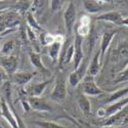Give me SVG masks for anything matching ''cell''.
<instances>
[{"label":"cell","mask_w":128,"mask_h":128,"mask_svg":"<svg viewBox=\"0 0 128 128\" xmlns=\"http://www.w3.org/2000/svg\"><path fill=\"white\" fill-rule=\"evenodd\" d=\"M34 75L35 73H30V72H16L12 76V79L18 86H25L32 80Z\"/></svg>","instance_id":"cell-13"},{"label":"cell","mask_w":128,"mask_h":128,"mask_svg":"<svg viewBox=\"0 0 128 128\" xmlns=\"http://www.w3.org/2000/svg\"><path fill=\"white\" fill-rule=\"evenodd\" d=\"M8 81V74L4 71L3 68L0 67V83H4Z\"/></svg>","instance_id":"cell-31"},{"label":"cell","mask_w":128,"mask_h":128,"mask_svg":"<svg viewBox=\"0 0 128 128\" xmlns=\"http://www.w3.org/2000/svg\"><path fill=\"white\" fill-rule=\"evenodd\" d=\"M100 128H122V126H100Z\"/></svg>","instance_id":"cell-34"},{"label":"cell","mask_w":128,"mask_h":128,"mask_svg":"<svg viewBox=\"0 0 128 128\" xmlns=\"http://www.w3.org/2000/svg\"><path fill=\"white\" fill-rule=\"evenodd\" d=\"M0 67L8 74V76H12L16 72L18 68V58L14 56H7L0 58Z\"/></svg>","instance_id":"cell-7"},{"label":"cell","mask_w":128,"mask_h":128,"mask_svg":"<svg viewBox=\"0 0 128 128\" xmlns=\"http://www.w3.org/2000/svg\"><path fill=\"white\" fill-rule=\"evenodd\" d=\"M0 113L2 117L8 122L12 128H18L14 117V109L12 104H8L3 98H0Z\"/></svg>","instance_id":"cell-2"},{"label":"cell","mask_w":128,"mask_h":128,"mask_svg":"<svg viewBox=\"0 0 128 128\" xmlns=\"http://www.w3.org/2000/svg\"><path fill=\"white\" fill-rule=\"evenodd\" d=\"M87 73V65L85 62H82L81 65L78 67V69L74 70L70 75H69V83L71 84V86L76 87L77 85L82 81Z\"/></svg>","instance_id":"cell-6"},{"label":"cell","mask_w":128,"mask_h":128,"mask_svg":"<svg viewBox=\"0 0 128 128\" xmlns=\"http://www.w3.org/2000/svg\"><path fill=\"white\" fill-rule=\"evenodd\" d=\"M29 58H30V62L31 64L33 65L34 67H36L38 70H40L42 73L44 74H49L50 73L48 72V70L45 68V66L43 65V62H42V58H41V54L38 52H34V51H31L29 53Z\"/></svg>","instance_id":"cell-18"},{"label":"cell","mask_w":128,"mask_h":128,"mask_svg":"<svg viewBox=\"0 0 128 128\" xmlns=\"http://www.w3.org/2000/svg\"><path fill=\"white\" fill-rule=\"evenodd\" d=\"M127 95H128V87L119 89V90L113 92V93L110 95L109 98H108V100H106V102L113 104V102H118V100H120L126 98Z\"/></svg>","instance_id":"cell-23"},{"label":"cell","mask_w":128,"mask_h":128,"mask_svg":"<svg viewBox=\"0 0 128 128\" xmlns=\"http://www.w3.org/2000/svg\"><path fill=\"white\" fill-rule=\"evenodd\" d=\"M56 39V37L54 36H52L51 34H49V33H42L41 35H40V41H41V44L42 45H50V44H52L53 42H54Z\"/></svg>","instance_id":"cell-27"},{"label":"cell","mask_w":128,"mask_h":128,"mask_svg":"<svg viewBox=\"0 0 128 128\" xmlns=\"http://www.w3.org/2000/svg\"><path fill=\"white\" fill-rule=\"evenodd\" d=\"M126 104H128V95L126 98H122L118 102H115L111 104L106 110H104V116L102 117H104V118H109V117H111L112 115L116 114L121 109H123Z\"/></svg>","instance_id":"cell-12"},{"label":"cell","mask_w":128,"mask_h":128,"mask_svg":"<svg viewBox=\"0 0 128 128\" xmlns=\"http://www.w3.org/2000/svg\"><path fill=\"white\" fill-rule=\"evenodd\" d=\"M125 81H128V66L126 67V69L121 72L117 78L115 79L114 83H121V82H125Z\"/></svg>","instance_id":"cell-28"},{"label":"cell","mask_w":128,"mask_h":128,"mask_svg":"<svg viewBox=\"0 0 128 128\" xmlns=\"http://www.w3.org/2000/svg\"><path fill=\"white\" fill-rule=\"evenodd\" d=\"M49 2H50V8L52 10V12H58L64 4V1H60V0H52V1H49Z\"/></svg>","instance_id":"cell-30"},{"label":"cell","mask_w":128,"mask_h":128,"mask_svg":"<svg viewBox=\"0 0 128 128\" xmlns=\"http://www.w3.org/2000/svg\"><path fill=\"white\" fill-rule=\"evenodd\" d=\"M100 69V50H98L94 53V56L89 64V66L87 67V75L91 77H95L98 74Z\"/></svg>","instance_id":"cell-16"},{"label":"cell","mask_w":128,"mask_h":128,"mask_svg":"<svg viewBox=\"0 0 128 128\" xmlns=\"http://www.w3.org/2000/svg\"><path fill=\"white\" fill-rule=\"evenodd\" d=\"M117 33V30H111V31H106L102 34V41H100V62L104 60V56L106 54V50H108L111 42L114 38V36Z\"/></svg>","instance_id":"cell-11"},{"label":"cell","mask_w":128,"mask_h":128,"mask_svg":"<svg viewBox=\"0 0 128 128\" xmlns=\"http://www.w3.org/2000/svg\"><path fill=\"white\" fill-rule=\"evenodd\" d=\"M20 23V16L16 12H8L4 14V26L6 29H14Z\"/></svg>","instance_id":"cell-15"},{"label":"cell","mask_w":128,"mask_h":128,"mask_svg":"<svg viewBox=\"0 0 128 128\" xmlns=\"http://www.w3.org/2000/svg\"><path fill=\"white\" fill-rule=\"evenodd\" d=\"M121 25H125V26H128V18H126L122 20V23H121Z\"/></svg>","instance_id":"cell-35"},{"label":"cell","mask_w":128,"mask_h":128,"mask_svg":"<svg viewBox=\"0 0 128 128\" xmlns=\"http://www.w3.org/2000/svg\"><path fill=\"white\" fill-rule=\"evenodd\" d=\"M73 58H74V45L70 42V40H67L65 47H64L62 50H60V62H58L60 68L62 69L64 66L68 65L73 60Z\"/></svg>","instance_id":"cell-9"},{"label":"cell","mask_w":128,"mask_h":128,"mask_svg":"<svg viewBox=\"0 0 128 128\" xmlns=\"http://www.w3.org/2000/svg\"><path fill=\"white\" fill-rule=\"evenodd\" d=\"M30 108L38 112H52V108L46 102V100L42 98L37 96H29L27 98Z\"/></svg>","instance_id":"cell-8"},{"label":"cell","mask_w":128,"mask_h":128,"mask_svg":"<svg viewBox=\"0 0 128 128\" xmlns=\"http://www.w3.org/2000/svg\"><path fill=\"white\" fill-rule=\"evenodd\" d=\"M20 102H22V106H23V108H24V110H25L26 112H29V111L31 110L30 104H29L27 98H26V100H25V98H22V100H20Z\"/></svg>","instance_id":"cell-33"},{"label":"cell","mask_w":128,"mask_h":128,"mask_svg":"<svg viewBox=\"0 0 128 128\" xmlns=\"http://www.w3.org/2000/svg\"><path fill=\"white\" fill-rule=\"evenodd\" d=\"M60 50H62V42L58 41V40H56L52 44H50L48 46V56H50V58L52 60L53 62H56L60 53Z\"/></svg>","instance_id":"cell-20"},{"label":"cell","mask_w":128,"mask_h":128,"mask_svg":"<svg viewBox=\"0 0 128 128\" xmlns=\"http://www.w3.org/2000/svg\"><path fill=\"white\" fill-rule=\"evenodd\" d=\"M33 123L40 128H67L60 124L51 122V121H34Z\"/></svg>","instance_id":"cell-25"},{"label":"cell","mask_w":128,"mask_h":128,"mask_svg":"<svg viewBox=\"0 0 128 128\" xmlns=\"http://www.w3.org/2000/svg\"><path fill=\"white\" fill-rule=\"evenodd\" d=\"M82 91L83 94L90 95V96H95V95H100L104 93V91L98 86L96 83L94 81V77L91 76H85L82 82Z\"/></svg>","instance_id":"cell-4"},{"label":"cell","mask_w":128,"mask_h":128,"mask_svg":"<svg viewBox=\"0 0 128 128\" xmlns=\"http://www.w3.org/2000/svg\"><path fill=\"white\" fill-rule=\"evenodd\" d=\"M83 5H84V8L86 9V12L89 14H96L102 9V2L93 1V0H91V1H89V0L83 1Z\"/></svg>","instance_id":"cell-21"},{"label":"cell","mask_w":128,"mask_h":128,"mask_svg":"<svg viewBox=\"0 0 128 128\" xmlns=\"http://www.w3.org/2000/svg\"><path fill=\"white\" fill-rule=\"evenodd\" d=\"M82 43H83L82 37L76 33L75 39H74V43H73V45H74V70L78 69V67L83 62L84 53H83Z\"/></svg>","instance_id":"cell-5"},{"label":"cell","mask_w":128,"mask_h":128,"mask_svg":"<svg viewBox=\"0 0 128 128\" xmlns=\"http://www.w3.org/2000/svg\"><path fill=\"white\" fill-rule=\"evenodd\" d=\"M16 49V43L14 40H9L7 42H5V43L1 46V54L2 56H12V53Z\"/></svg>","instance_id":"cell-24"},{"label":"cell","mask_w":128,"mask_h":128,"mask_svg":"<svg viewBox=\"0 0 128 128\" xmlns=\"http://www.w3.org/2000/svg\"><path fill=\"white\" fill-rule=\"evenodd\" d=\"M26 18H27V23H28V27H30L31 29H35V30H38V31H42L41 28L39 27L38 23L36 22V18H34L33 14L28 12L27 14H26Z\"/></svg>","instance_id":"cell-26"},{"label":"cell","mask_w":128,"mask_h":128,"mask_svg":"<svg viewBox=\"0 0 128 128\" xmlns=\"http://www.w3.org/2000/svg\"><path fill=\"white\" fill-rule=\"evenodd\" d=\"M50 98L52 100H56L58 102H62L67 98V86H66V80L64 78L62 73H58L56 78V83L53 86L52 92Z\"/></svg>","instance_id":"cell-1"},{"label":"cell","mask_w":128,"mask_h":128,"mask_svg":"<svg viewBox=\"0 0 128 128\" xmlns=\"http://www.w3.org/2000/svg\"><path fill=\"white\" fill-rule=\"evenodd\" d=\"M14 117H16V123H18V128H27L26 124L24 123V121L22 120V118L18 115V113H16L14 111Z\"/></svg>","instance_id":"cell-32"},{"label":"cell","mask_w":128,"mask_h":128,"mask_svg":"<svg viewBox=\"0 0 128 128\" xmlns=\"http://www.w3.org/2000/svg\"><path fill=\"white\" fill-rule=\"evenodd\" d=\"M77 102H78V106H79L81 112L84 115H90V113H91V106H90V102L87 98L86 95L81 93L78 96V98H77Z\"/></svg>","instance_id":"cell-19"},{"label":"cell","mask_w":128,"mask_h":128,"mask_svg":"<svg viewBox=\"0 0 128 128\" xmlns=\"http://www.w3.org/2000/svg\"><path fill=\"white\" fill-rule=\"evenodd\" d=\"M127 116H128V104H126L119 112H117L116 114L112 115L109 118H106L104 122H102V126H112L116 123L121 125Z\"/></svg>","instance_id":"cell-10"},{"label":"cell","mask_w":128,"mask_h":128,"mask_svg":"<svg viewBox=\"0 0 128 128\" xmlns=\"http://www.w3.org/2000/svg\"><path fill=\"white\" fill-rule=\"evenodd\" d=\"M98 20H104V22H110L115 25H121L122 23V16L119 12H104L96 18Z\"/></svg>","instance_id":"cell-14"},{"label":"cell","mask_w":128,"mask_h":128,"mask_svg":"<svg viewBox=\"0 0 128 128\" xmlns=\"http://www.w3.org/2000/svg\"><path fill=\"white\" fill-rule=\"evenodd\" d=\"M26 33H27V38L32 42V43L36 44L37 43V37H36V34L33 29H31L30 27H26Z\"/></svg>","instance_id":"cell-29"},{"label":"cell","mask_w":128,"mask_h":128,"mask_svg":"<svg viewBox=\"0 0 128 128\" xmlns=\"http://www.w3.org/2000/svg\"><path fill=\"white\" fill-rule=\"evenodd\" d=\"M51 82V80H46L43 82H40V83H35L33 84L32 86H30V88L28 89V94L29 96H37L39 98L40 95L44 92L45 88L47 87V85Z\"/></svg>","instance_id":"cell-17"},{"label":"cell","mask_w":128,"mask_h":128,"mask_svg":"<svg viewBox=\"0 0 128 128\" xmlns=\"http://www.w3.org/2000/svg\"><path fill=\"white\" fill-rule=\"evenodd\" d=\"M117 56L120 62L128 60V40H124L117 48Z\"/></svg>","instance_id":"cell-22"},{"label":"cell","mask_w":128,"mask_h":128,"mask_svg":"<svg viewBox=\"0 0 128 128\" xmlns=\"http://www.w3.org/2000/svg\"><path fill=\"white\" fill-rule=\"evenodd\" d=\"M64 20L68 35H71L73 32L74 24L76 22V6L73 1H70L65 12H64Z\"/></svg>","instance_id":"cell-3"}]
</instances>
